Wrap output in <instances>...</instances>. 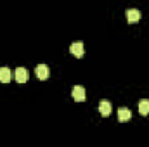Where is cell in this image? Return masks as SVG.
I'll return each mask as SVG.
<instances>
[{"mask_svg":"<svg viewBox=\"0 0 149 147\" xmlns=\"http://www.w3.org/2000/svg\"><path fill=\"white\" fill-rule=\"evenodd\" d=\"M35 74H37L38 80L45 81V80L50 76V69H49V66H47V64H38L37 68H35Z\"/></svg>","mask_w":149,"mask_h":147,"instance_id":"cell-1","label":"cell"},{"mask_svg":"<svg viewBox=\"0 0 149 147\" xmlns=\"http://www.w3.org/2000/svg\"><path fill=\"white\" fill-rule=\"evenodd\" d=\"M71 95H73V99L76 102H83L85 101V88L81 85H74L71 88Z\"/></svg>","mask_w":149,"mask_h":147,"instance_id":"cell-2","label":"cell"},{"mask_svg":"<svg viewBox=\"0 0 149 147\" xmlns=\"http://www.w3.org/2000/svg\"><path fill=\"white\" fill-rule=\"evenodd\" d=\"M125 16H127V21L128 23H139V19H141V12L137 10V9H127V12H125Z\"/></svg>","mask_w":149,"mask_h":147,"instance_id":"cell-3","label":"cell"},{"mask_svg":"<svg viewBox=\"0 0 149 147\" xmlns=\"http://www.w3.org/2000/svg\"><path fill=\"white\" fill-rule=\"evenodd\" d=\"M132 119V111L127 109V107H120L118 109V121L120 123H127Z\"/></svg>","mask_w":149,"mask_h":147,"instance_id":"cell-4","label":"cell"},{"mask_svg":"<svg viewBox=\"0 0 149 147\" xmlns=\"http://www.w3.org/2000/svg\"><path fill=\"white\" fill-rule=\"evenodd\" d=\"M14 76H16V81H17V83H26L30 74H28V69H26V68H17L16 73H14Z\"/></svg>","mask_w":149,"mask_h":147,"instance_id":"cell-5","label":"cell"},{"mask_svg":"<svg viewBox=\"0 0 149 147\" xmlns=\"http://www.w3.org/2000/svg\"><path fill=\"white\" fill-rule=\"evenodd\" d=\"M70 52L73 54L74 57H81L83 55V43L81 42H74L70 45Z\"/></svg>","mask_w":149,"mask_h":147,"instance_id":"cell-6","label":"cell"},{"mask_svg":"<svg viewBox=\"0 0 149 147\" xmlns=\"http://www.w3.org/2000/svg\"><path fill=\"white\" fill-rule=\"evenodd\" d=\"M111 111H113V107H111V102H109V101H101V102H99V112H101L102 116H109Z\"/></svg>","mask_w":149,"mask_h":147,"instance_id":"cell-7","label":"cell"},{"mask_svg":"<svg viewBox=\"0 0 149 147\" xmlns=\"http://www.w3.org/2000/svg\"><path fill=\"white\" fill-rule=\"evenodd\" d=\"M12 80V73L9 68H0V81L2 83H9Z\"/></svg>","mask_w":149,"mask_h":147,"instance_id":"cell-8","label":"cell"},{"mask_svg":"<svg viewBox=\"0 0 149 147\" xmlns=\"http://www.w3.org/2000/svg\"><path fill=\"white\" fill-rule=\"evenodd\" d=\"M139 112H141L142 116L149 114V101H148V99H142V101H139Z\"/></svg>","mask_w":149,"mask_h":147,"instance_id":"cell-9","label":"cell"}]
</instances>
